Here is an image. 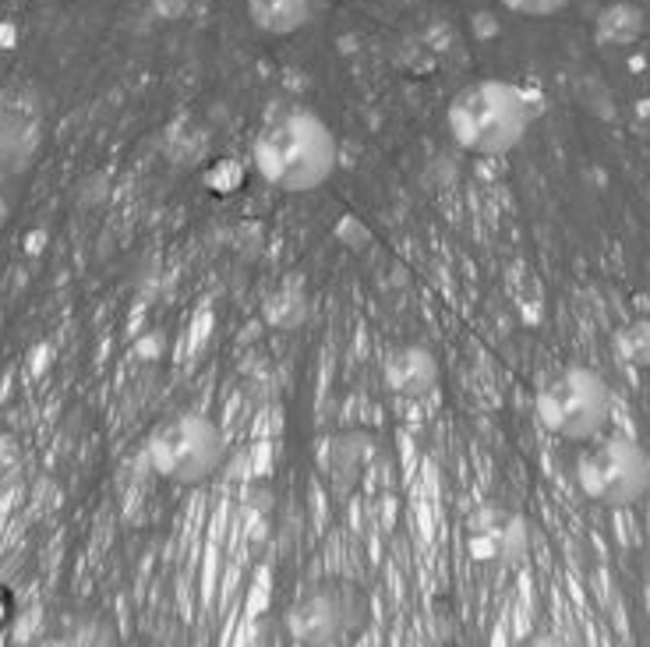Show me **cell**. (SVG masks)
<instances>
[{
    "label": "cell",
    "instance_id": "10",
    "mask_svg": "<svg viewBox=\"0 0 650 647\" xmlns=\"http://www.w3.org/2000/svg\"><path fill=\"white\" fill-rule=\"evenodd\" d=\"M615 350L629 369H650V319H636L615 333Z\"/></svg>",
    "mask_w": 650,
    "mask_h": 647
},
{
    "label": "cell",
    "instance_id": "4",
    "mask_svg": "<svg viewBox=\"0 0 650 647\" xmlns=\"http://www.w3.org/2000/svg\"><path fill=\"white\" fill-rule=\"evenodd\" d=\"M537 421L559 439L587 443L601 435L612 418V393L601 372L587 364H570V369L545 378L534 400Z\"/></svg>",
    "mask_w": 650,
    "mask_h": 647
},
{
    "label": "cell",
    "instance_id": "11",
    "mask_svg": "<svg viewBox=\"0 0 650 647\" xmlns=\"http://www.w3.org/2000/svg\"><path fill=\"white\" fill-rule=\"evenodd\" d=\"M502 4L509 11H516V15H527V18H551V15H559L570 0H502Z\"/></svg>",
    "mask_w": 650,
    "mask_h": 647
},
{
    "label": "cell",
    "instance_id": "5",
    "mask_svg": "<svg viewBox=\"0 0 650 647\" xmlns=\"http://www.w3.org/2000/svg\"><path fill=\"white\" fill-rule=\"evenodd\" d=\"M226 439L220 425L198 411H180L149 435V463L170 485H202L223 468Z\"/></svg>",
    "mask_w": 650,
    "mask_h": 647
},
{
    "label": "cell",
    "instance_id": "7",
    "mask_svg": "<svg viewBox=\"0 0 650 647\" xmlns=\"http://www.w3.org/2000/svg\"><path fill=\"white\" fill-rule=\"evenodd\" d=\"M386 383L400 397H428L438 386V361L424 347H400L386 361Z\"/></svg>",
    "mask_w": 650,
    "mask_h": 647
},
{
    "label": "cell",
    "instance_id": "2",
    "mask_svg": "<svg viewBox=\"0 0 650 647\" xmlns=\"http://www.w3.org/2000/svg\"><path fill=\"white\" fill-rule=\"evenodd\" d=\"M449 135L474 157H505L513 152L534 121V103L513 82L480 78L463 86L449 100Z\"/></svg>",
    "mask_w": 650,
    "mask_h": 647
},
{
    "label": "cell",
    "instance_id": "3",
    "mask_svg": "<svg viewBox=\"0 0 650 647\" xmlns=\"http://www.w3.org/2000/svg\"><path fill=\"white\" fill-rule=\"evenodd\" d=\"M576 485L604 510H629L650 492V453L633 435H593L576 460Z\"/></svg>",
    "mask_w": 650,
    "mask_h": 647
},
{
    "label": "cell",
    "instance_id": "13",
    "mask_svg": "<svg viewBox=\"0 0 650 647\" xmlns=\"http://www.w3.org/2000/svg\"><path fill=\"white\" fill-rule=\"evenodd\" d=\"M0 333H4V304H0Z\"/></svg>",
    "mask_w": 650,
    "mask_h": 647
},
{
    "label": "cell",
    "instance_id": "8",
    "mask_svg": "<svg viewBox=\"0 0 650 647\" xmlns=\"http://www.w3.org/2000/svg\"><path fill=\"white\" fill-rule=\"evenodd\" d=\"M248 15L268 36H290L311 18V0H248Z\"/></svg>",
    "mask_w": 650,
    "mask_h": 647
},
{
    "label": "cell",
    "instance_id": "6",
    "mask_svg": "<svg viewBox=\"0 0 650 647\" xmlns=\"http://www.w3.org/2000/svg\"><path fill=\"white\" fill-rule=\"evenodd\" d=\"M350 590L329 587L315 590L290 612V633L301 644H333L350 630Z\"/></svg>",
    "mask_w": 650,
    "mask_h": 647
},
{
    "label": "cell",
    "instance_id": "1",
    "mask_svg": "<svg viewBox=\"0 0 650 647\" xmlns=\"http://www.w3.org/2000/svg\"><path fill=\"white\" fill-rule=\"evenodd\" d=\"M251 163L268 188L287 195L318 191L336 174L339 142L311 110H287L265 124L251 146Z\"/></svg>",
    "mask_w": 650,
    "mask_h": 647
},
{
    "label": "cell",
    "instance_id": "12",
    "mask_svg": "<svg viewBox=\"0 0 650 647\" xmlns=\"http://www.w3.org/2000/svg\"><path fill=\"white\" fill-rule=\"evenodd\" d=\"M11 615H14V595H11V587L0 581V630L8 626Z\"/></svg>",
    "mask_w": 650,
    "mask_h": 647
},
{
    "label": "cell",
    "instance_id": "9",
    "mask_svg": "<svg viewBox=\"0 0 650 647\" xmlns=\"http://www.w3.org/2000/svg\"><path fill=\"white\" fill-rule=\"evenodd\" d=\"M647 18L636 4H608L598 22H593V36L601 47H629L643 36Z\"/></svg>",
    "mask_w": 650,
    "mask_h": 647
}]
</instances>
